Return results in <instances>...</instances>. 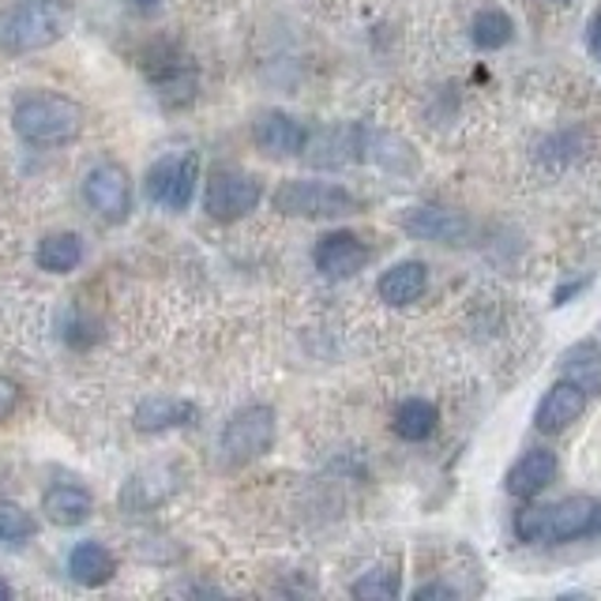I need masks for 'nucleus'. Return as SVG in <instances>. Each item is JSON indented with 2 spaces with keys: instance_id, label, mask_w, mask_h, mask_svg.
<instances>
[{
  "instance_id": "8",
  "label": "nucleus",
  "mask_w": 601,
  "mask_h": 601,
  "mask_svg": "<svg viewBox=\"0 0 601 601\" xmlns=\"http://www.w3.org/2000/svg\"><path fill=\"white\" fill-rule=\"evenodd\" d=\"M83 200L91 211H99L105 223H125L132 211V181L125 166L117 162H99L83 181Z\"/></svg>"
},
{
  "instance_id": "24",
  "label": "nucleus",
  "mask_w": 601,
  "mask_h": 601,
  "mask_svg": "<svg viewBox=\"0 0 601 601\" xmlns=\"http://www.w3.org/2000/svg\"><path fill=\"white\" fill-rule=\"evenodd\" d=\"M399 590H402V579H399V571L395 568H373V571H365L358 582L350 587V594L353 598H361V601H392V598H399Z\"/></svg>"
},
{
  "instance_id": "15",
  "label": "nucleus",
  "mask_w": 601,
  "mask_h": 601,
  "mask_svg": "<svg viewBox=\"0 0 601 601\" xmlns=\"http://www.w3.org/2000/svg\"><path fill=\"white\" fill-rule=\"evenodd\" d=\"M200 410L189 399H170V395H155V399H144L132 413V426L136 432H170V429H189L196 426Z\"/></svg>"
},
{
  "instance_id": "2",
  "label": "nucleus",
  "mask_w": 601,
  "mask_h": 601,
  "mask_svg": "<svg viewBox=\"0 0 601 601\" xmlns=\"http://www.w3.org/2000/svg\"><path fill=\"white\" fill-rule=\"evenodd\" d=\"M12 128L23 144L31 147H60L72 144V139L83 132V105L65 99V94H23L15 102L12 113Z\"/></svg>"
},
{
  "instance_id": "21",
  "label": "nucleus",
  "mask_w": 601,
  "mask_h": 601,
  "mask_svg": "<svg viewBox=\"0 0 601 601\" xmlns=\"http://www.w3.org/2000/svg\"><path fill=\"white\" fill-rule=\"evenodd\" d=\"M560 376L576 379L587 395H601V347L598 342H579V347L564 350Z\"/></svg>"
},
{
  "instance_id": "11",
  "label": "nucleus",
  "mask_w": 601,
  "mask_h": 601,
  "mask_svg": "<svg viewBox=\"0 0 601 601\" xmlns=\"http://www.w3.org/2000/svg\"><path fill=\"white\" fill-rule=\"evenodd\" d=\"M587 399H590V395L582 392L576 379L560 376L549 387V392L542 395V402H537L534 429L537 432H549V436H553V432H564L568 426H576V421L582 418V410H587Z\"/></svg>"
},
{
  "instance_id": "6",
  "label": "nucleus",
  "mask_w": 601,
  "mask_h": 601,
  "mask_svg": "<svg viewBox=\"0 0 601 601\" xmlns=\"http://www.w3.org/2000/svg\"><path fill=\"white\" fill-rule=\"evenodd\" d=\"M263 200V181L245 170H215L203 192V211L215 223H237V218L252 215Z\"/></svg>"
},
{
  "instance_id": "1",
  "label": "nucleus",
  "mask_w": 601,
  "mask_h": 601,
  "mask_svg": "<svg viewBox=\"0 0 601 601\" xmlns=\"http://www.w3.org/2000/svg\"><path fill=\"white\" fill-rule=\"evenodd\" d=\"M515 534L526 545H564L576 537H594L601 534V500L568 497L545 508H526L515 519Z\"/></svg>"
},
{
  "instance_id": "29",
  "label": "nucleus",
  "mask_w": 601,
  "mask_h": 601,
  "mask_svg": "<svg viewBox=\"0 0 601 601\" xmlns=\"http://www.w3.org/2000/svg\"><path fill=\"white\" fill-rule=\"evenodd\" d=\"M587 46H590V53L601 60V12L590 20V31H587Z\"/></svg>"
},
{
  "instance_id": "23",
  "label": "nucleus",
  "mask_w": 601,
  "mask_h": 601,
  "mask_svg": "<svg viewBox=\"0 0 601 601\" xmlns=\"http://www.w3.org/2000/svg\"><path fill=\"white\" fill-rule=\"evenodd\" d=\"M511 38H515V23H511V15L503 12V8H481V12L474 15V23H470L474 49L497 53L503 46H511Z\"/></svg>"
},
{
  "instance_id": "32",
  "label": "nucleus",
  "mask_w": 601,
  "mask_h": 601,
  "mask_svg": "<svg viewBox=\"0 0 601 601\" xmlns=\"http://www.w3.org/2000/svg\"><path fill=\"white\" fill-rule=\"evenodd\" d=\"M556 4H571V0H556Z\"/></svg>"
},
{
  "instance_id": "12",
  "label": "nucleus",
  "mask_w": 601,
  "mask_h": 601,
  "mask_svg": "<svg viewBox=\"0 0 601 601\" xmlns=\"http://www.w3.org/2000/svg\"><path fill=\"white\" fill-rule=\"evenodd\" d=\"M402 229L413 237V241L458 245V241H466V234H470V223H466V215H458V211L426 203V207H410V211H406Z\"/></svg>"
},
{
  "instance_id": "31",
  "label": "nucleus",
  "mask_w": 601,
  "mask_h": 601,
  "mask_svg": "<svg viewBox=\"0 0 601 601\" xmlns=\"http://www.w3.org/2000/svg\"><path fill=\"white\" fill-rule=\"evenodd\" d=\"M15 594V590L12 587H8V582L4 579H0V601H8V598H12Z\"/></svg>"
},
{
  "instance_id": "4",
  "label": "nucleus",
  "mask_w": 601,
  "mask_h": 601,
  "mask_svg": "<svg viewBox=\"0 0 601 601\" xmlns=\"http://www.w3.org/2000/svg\"><path fill=\"white\" fill-rule=\"evenodd\" d=\"M275 203L279 215L290 218H342V215H358L361 200L353 196L347 184L334 181H300V177H290L275 189Z\"/></svg>"
},
{
  "instance_id": "13",
  "label": "nucleus",
  "mask_w": 601,
  "mask_h": 601,
  "mask_svg": "<svg viewBox=\"0 0 601 601\" xmlns=\"http://www.w3.org/2000/svg\"><path fill=\"white\" fill-rule=\"evenodd\" d=\"M252 144L271 158H294L308 144V128L282 110H268L252 121Z\"/></svg>"
},
{
  "instance_id": "7",
  "label": "nucleus",
  "mask_w": 601,
  "mask_h": 601,
  "mask_svg": "<svg viewBox=\"0 0 601 601\" xmlns=\"http://www.w3.org/2000/svg\"><path fill=\"white\" fill-rule=\"evenodd\" d=\"M196 181H200V158L192 150L166 155L147 170V200L173 211V215L177 211H189L192 196H196Z\"/></svg>"
},
{
  "instance_id": "27",
  "label": "nucleus",
  "mask_w": 601,
  "mask_h": 601,
  "mask_svg": "<svg viewBox=\"0 0 601 601\" xmlns=\"http://www.w3.org/2000/svg\"><path fill=\"white\" fill-rule=\"evenodd\" d=\"M587 286H590V279H571V282H564V286L553 294V305H556V308L568 305V300L576 297V294H582V290H587Z\"/></svg>"
},
{
  "instance_id": "3",
  "label": "nucleus",
  "mask_w": 601,
  "mask_h": 601,
  "mask_svg": "<svg viewBox=\"0 0 601 601\" xmlns=\"http://www.w3.org/2000/svg\"><path fill=\"white\" fill-rule=\"evenodd\" d=\"M68 15L60 0H15L0 15V46L8 53H34L60 42Z\"/></svg>"
},
{
  "instance_id": "5",
  "label": "nucleus",
  "mask_w": 601,
  "mask_h": 601,
  "mask_svg": "<svg viewBox=\"0 0 601 601\" xmlns=\"http://www.w3.org/2000/svg\"><path fill=\"white\" fill-rule=\"evenodd\" d=\"M275 444V410L263 402L241 406L223 429V458L229 466H245L268 455Z\"/></svg>"
},
{
  "instance_id": "18",
  "label": "nucleus",
  "mask_w": 601,
  "mask_h": 601,
  "mask_svg": "<svg viewBox=\"0 0 601 601\" xmlns=\"http://www.w3.org/2000/svg\"><path fill=\"white\" fill-rule=\"evenodd\" d=\"M91 492L83 489V485H53L46 489V497H42V511H46L49 523L57 526H79L91 519Z\"/></svg>"
},
{
  "instance_id": "28",
  "label": "nucleus",
  "mask_w": 601,
  "mask_h": 601,
  "mask_svg": "<svg viewBox=\"0 0 601 601\" xmlns=\"http://www.w3.org/2000/svg\"><path fill=\"white\" fill-rule=\"evenodd\" d=\"M455 587H444V582H426V587L413 590V601H426V598H455Z\"/></svg>"
},
{
  "instance_id": "14",
  "label": "nucleus",
  "mask_w": 601,
  "mask_h": 601,
  "mask_svg": "<svg viewBox=\"0 0 601 601\" xmlns=\"http://www.w3.org/2000/svg\"><path fill=\"white\" fill-rule=\"evenodd\" d=\"M556 451L549 447H530L523 451V455L511 463V470H508V492L511 497H519V500H534L537 492H545L553 485V477H556Z\"/></svg>"
},
{
  "instance_id": "10",
  "label": "nucleus",
  "mask_w": 601,
  "mask_h": 601,
  "mask_svg": "<svg viewBox=\"0 0 601 601\" xmlns=\"http://www.w3.org/2000/svg\"><path fill=\"white\" fill-rule=\"evenodd\" d=\"M313 263L327 279H353L368 263V245L350 229H334V234H324L316 241Z\"/></svg>"
},
{
  "instance_id": "30",
  "label": "nucleus",
  "mask_w": 601,
  "mask_h": 601,
  "mask_svg": "<svg viewBox=\"0 0 601 601\" xmlns=\"http://www.w3.org/2000/svg\"><path fill=\"white\" fill-rule=\"evenodd\" d=\"M132 8H136V12H155L158 0H132Z\"/></svg>"
},
{
  "instance_id": "22",
  "label": "nucleus",
  "mask_w": 601,
  "mask_h": 601,
  "mask_svg": "<svg viewBox=\"0 0 601 601\" xmlns=\"http://www.w3.org/2000/svg\"><path fill=\"white\" fill-rule=\"evenodd\" d=\"M34 260H38V268L49 271V275H68V271H76L79 263H83V241H79L76 234H49L42 237Z\"/></svg>"
},
{
  "instance_id": "26",
  "label": "nucleus",
  "mask_w": 601,
  "mask_h": 601,
  "mask_svg": "<svg viewBox=\"0 0 601 601\" xmlns=\"http://www.w3.org/2000/svg\"><path fill=\"white\" fill-rule=\"evenodd\" d=\"M15 406H20V384L8 379V376H0V421L12 418Z\"/></svg>"
},
{
  "instance_id": "19",
  "label": "nucleus",
  "mask_w": 601,
  "mask_h": 601,
  "mask_svg": "<svg viewBox=\"0 0 601 601\" xmlns=\"http://www.w3.org/2000/svg\"><path fill=\"white\" fill-rule=\"evenodd\" d=\"M68 576H72L79 587H105V582L117 576V560H113V553L99 542H79L72 556H68Z\"/></svg>"
},
{
  "instance_id": "25",
  "label": "nucleus",
  "mask_w": 601,
  "mask_h": 601,
  "mask_svg": "<svg viewBox=\"0 0 601 601\" xmlns=\"http://www.w3.org/2000/svg\"><path fill=\"white\" fill-rule=\"evenodd\" d=\"M34 534L31 511L20 508L15 500H0V537L4 542H26Z\"/></svg>"
},
{
  "instance_id": "20",
  "label": "nucleus",
  "mask_w": 601,
  "mask_h": 601,
  "mask_svg": "<svg viewBox=\"0 0 601 601\" xmlns=\"http://www.w3.org/2000/svg\"><path fill=\"white\" fill-rule=\"evenodd\" d=\"M436 426H440V410H436V402H429V399H402L392 413L395 436L406 440V444L429 440L432 432H436Z\"/></svg>"
},
{
  "instance_id": "17",
  "label": "nucleus",
  "mask_w": 601,
  "mask_h": 601,
  "mask_svg": "<svg viewBox=\"0 0 601 601\" xmlns=\"http://www.w3.org/2000/svg\"><path fill=\"white\" fill-rule=\"evenodd\" d=\"M147 76H150V83H155L158 99L166 105H184V102H192V94H196V68H192L181 53H170V57L155 60V65L147 68Z\"/></svg>"
},
{
  "instance_id": "16",
  "label": "nucleus",
  "mask_w": 601,
  "mask_h": 601,
  "mask_svg": "<svg viewBox=\"0 0 601 601\" xmlns=\"http://www.w3.org/2000/svg\"><path fill=\"white\" fill-rule=\"evenodd\" d=\"M426 286H429V268H426V263H421V260H399V263H392L384 275H379L376 294H379L384 305L406 308V305H413V300H421Z\"/></svg>"
},
{
  "instance_id": "9",
  "label": "nucleus",
  "mask_w": 601,
  "mask_h": 601,
  "mask_svg": "<svg viewBox=\"0 0 601 601\" xmlns=\"http://www.w3.org/2000/svg\"><path fill=\"white\" fill-rule=\"evenodd\" d=\"M365 125H327L320 132H308V144L300 155L320 170H339V166L361 162L365 158Z\"/></svg>"
}]
</instances>
